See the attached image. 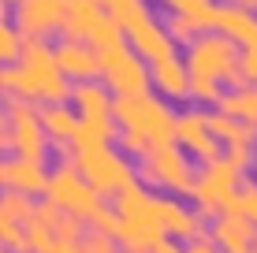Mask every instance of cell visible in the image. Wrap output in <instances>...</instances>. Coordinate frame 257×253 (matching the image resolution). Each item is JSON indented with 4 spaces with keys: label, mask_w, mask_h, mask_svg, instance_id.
Returning <instances> with one entry per match:
<instances>
[{
    "label": "cell",
    "mask_w": 257,
    "mask_h": 253,
    "mask_svg": "<svg viewBox=\"0 0 257 253\" xmlns=\"http://www.w3.org/2000/svg\"><path fill=\"white\" fill-rule=\"evenodd\" d=\"M187 71H190V101L194 104H220L224 86H242V49L231 38L209 30L187 45Z\"/></svg>",
    "instance_id": "1"
},
{
    "label": "cell",
    "mask_w": 257,
    "mask_h": 253,
    "mask_svg": "<svg viewBox=\"0 0 257 253\" xmlns=\"http://www.w3.org/2000/svg\"><path fill=\"white\" fill-rule=\"evenodd\" d=\"M4 97H23L30 104H71V78L56 64V45L49 41H26L23 60L0 71Z\"/></svg>",
    "instance_id": "2"
},
{
    "label": "cell",
    "mask_w": 257,
    "mask_h": 253,
    "mask_svg": "<svg viewBox=\"0 0 257 253\" xmlns=\"http://www.w3.org/2000/svg\"><path fill=\"white\" fill-rule=\"evenodd\" d=\"M112 205L119 212V234L116 238H119L123 253H153L161 242H168L164 223H161V194H153L149 186L135 182Z\"/></svg>",
    "instance_id": "3"
},
{
    "label": "cell",
    "mask_w": 257,
    "mask_h": 253,
    "mask_svg": "<svg viewBox=\"0 0 257 253\" xmlns=\"http://www.w3.org/2000/svg\"><path fill=\"white\" fill-rule=\"evenodd\" d=\"M138 182L164 197H187L190 201L194 182H198V168L190 164V153L183 145L168 142V145L149 149L138 160Z\"/></svg>",
    "instance_id": "4"
},
{
    "label": "cell",
    "mask_w": 257,
    "mask_h": 253,
    "mask_svg": "<svg viewBox=\"0 0 257 253\" xmlns=\"http://www.w3.org/2000/svg\"><path fill=\"white\" fill-rule=\"evenodd\" d=\"M71 160L78 164V171L86 175V182H90L104 201H116L123 190H131V186L138 182V164L131 160L123 149H116V145L78 149Z\"/></svg>",
    "instance_id": "5"
},
{
    "label": "cell",
    "mask_w": 257,
    "mask_h": 253,
    "mask_svg": "<svg viewBox=\"0 0 257 253\" xmlns=\"http://www.w3.org/2000/svg\"><path fill=\"white\" fill-rule=\"evenodd\" d=\"M175 119H179V112L164 97H157V93H146V97H116L119 130H135L153 149L175 142Z\"/></svg>",
    "instance_id": "6"
},
{
    "label": "cell",
    "mask_w": 257,
    "mask_h": 253,
    "mask_svg": "<svg viewBox=\"0 0 257 253\" xmlns=\"http://www.w3.org/2000/svg\"><path fill=\"white\" fill-rule=\"evenodd\" d=\"M242 182H246V175L227 160V156H220V160H212V164H201L198 182H194V194H190V205L212 223L216 216L231 212Z\"/></svg>",
    "instance_id": "7"
},
{
    "label": "cell",
    "mask_w": 257,
    "mask_h": 253,
    "mask_svg": "<svg viewBox=\"0 0 257 253\" xmlns=\"http://www.w3.org/2000/svg\"><path fill=\"white\" fill-rule=\"evenodd\" d=\"M60 38H71V41H86L93 45L97 52H108L127 41L123 26L104 12L97 0H67V19H64V30Z\"/></svg>",
    "instance_id": "8"
},
{
    "label": "cell",
    "mask_w": 257,
    "mask_h": 253,
    "mask_svg": "<svg viewBox=\"0 0 257 253\" xmlns=\"http://www.w3.org/2000/svg\"><path fill=\"white\" fill-rule=\"evenodd\" d=\"M49 205H56L60 212L75 216V220L90 223L93 212L104 205V197L97 194V190L86 182V175L78 171L75 160H60L56 168H52V182H49V194H45Z\"/></svg>",
    "instance_id": "9"
},
{
    "label": "cell",
    "mask_w": 257,
    "mask_h": 253,
    "mask_svg": "<svg viewBox=\"0 0 257 253\" xmlns=\"http://www.w3.org/2000/svg\"><path fill=\"white\" fill-rule=\"evenodd\" d=\"M4 123L12 127V156H26V160H49V134L41 127V104H30L23 97H4Z\"/></svg>",
    "instance_id": "10"
},
{
    "label": "cell",
    "mask_w": 257,
    "mask_h": 253,
    "mask_svg": "<svg viewBox=\"0 0 257 253\" xmlns=\"http://www.w3.org/2000/svg\"><path fill=\"white\" fill-rule=\"evenodd\" d=\"M101 82L108 86L116 97H146V93H153L149 64L127 41L116 45V49H108V52H101Z\"/></svg>",
    "instance_id": "11"
},
{
    "label": "cell",
    "mask_w": 257,
    "mask_h": 253,
    "mask_svg": "<svg viewBox=\"0 0 257 253\" xmlns=\"http://www.w3.org/2000/svg\"><path fill=\"white\" fill-rule=\"evenodd\" d=\"M175 145H183L190 153V160H198V164H212L224 156V145L212 134L205 108H183L179 112V119H175Z\"/></svg>",
    "instance_id": "12"
},
{
    "label": "cell",
    "mask_w": 257,
    "mask_h": 253,
    "mask_svg": "<svg viewBox=\"0 0 257 253\" xmlns=\"http://www.w3.org/2000/svg\"><path fill=\"white\" fill-rule=\"evenodd\" d=\"M64 19L67 0H23L12 12V23L23 30L26 41H49V34L64 30Z\"/></svg>",
    "instance_id": "13"
},
{
    "label": "cell",
    "mask_w": 257,
    "mask_h": 253,
    "mask_svg": "<svg viewBox=\"0 0 257 253\" xmlns=\"http://www.w3.org/2000/svg\"><path fill=\"white\" fill-rule=\"evenodd\" d=\"M49 182H52V171L38 160L4 156V164H0V186L8 194H23V197H34V201H45Z\"/></svg>",
    "instance_id": "14"
},
{
    "label": "cell",
    "mask_w": 257,
    "mask_h": 253,
    "mask_svg": "<svg viewBox=\"0 0 257 253\" xmlns=\"http://www.w3.org/2000/svg\"><path fill=\"white\" fill-rule=\"evenodd\" d=\"M161 223H164L168 238L183 242V246H190V242H198V238L209 234L205 216H201L187 197H164L161 194Z\"/></svg>",
    "instance_id": "15"
},
{
    "label": "cell",
    "mask_w": 257,
    "mask_h": 253,
    "mask_svg": "<svg viewBox=\"0 0 257 253\" xmlns=\"http://www.w3.org/2000/svg\"><path fill=\"white\" fill-rule=\"evenodd\" d=\"M56 64L60 71L71 78V86L78 82H101V52L86 41H71V38H60L56 41Z\"/></svg>",
    "instance_id": "16"
},
{
    "label": "cell",
    "mask_w": 257,
    "mask_h": 253,
    "mask_svg": "<svg viewBox=\"0 0 257 253\" xmlns=\"http://www.w3.org/2000/svg\"><path fill=\"white\" fill-rule=\"evenodd\" d=\"M127 45L135 49L146 64H161V60L175 56V41H172L168 26L157 19V15H149V19H142L138 26H131L127 30Z\"/></svg>",
    "instance_id": "17"
},
{
    "label": "cell",
    "mask_w": 257,
    "mask_h": 253,
    "mask_svg": "<svg viewBox=\"0 0 257 253\" xmlns=\"http://www.w3.org/2000/svg\"><path fill=\"white\" fill-rule=\"evenodd\" d=\"M216 34L231 38L242 52H257V12L246 4H216Z\"/></svg>",
    "instance_id": "18"
},
{
    "label": "cell",
    "mask_w": 257,
    "mask_h": 253,
    "mask_svg": "<svg viewBox=\"0 0 257 253\" xmlns=\"http://www.w3.org/2000/svg\"><path fill=\"white\" fill-rule=\"evenodd\" d=\"M149 75H153L157 97H164V101H190V71H187V60H183L179 52L161 60V64H149Z\"/></svg>",
    "instance_id": "19"
},
{
    "label": "cell",
    "mask_w": 257,
    "mask_h": 253,
    "mask_svg": "<svg viewBox=\"0 0 257 253\" xmlns=\"http://www.w3.org/2000/svg\"><path fill=\"white\" fill-rule=\"evenodd\" d=\"M71 108L78 119H116V93L104 82H78L71 90Z\"/></svg>",
    "instance_id": "20"
},
{
    "label": "cell",
    "mask_w": 257,
    "mask_h": 253,
    "mask_svg": "<svg viewBox=\"0 0 257 253\" xmlns=\"http://www.w3.org/2000/svg\"><path fill=\"white\" fill-rule=\"evenodd\" d=\"M209 127L216 142L224 145V153H257V127L235 116H224V112H209Z\"/></svg>",
    "instance_id": "21"
},
{
    "label": "cell",
    "mask_w": 257,
    "mask_h": 253,
    "mask_svg": "<svg viewBox=\"0 0 257 253\" xmlns=\"http://www.w3.org/2000/svg\"><path fill=\"white\" fill-rule=\"evenodd\" d=\"M209 238L224 253H238V249H246L257 238V227L238 212H224V216H216V220L209 223Z\"/></svg>",
    "instance_id": "22"
},
{
    "label": "cell",
    "mask_w": 257,
    "mask_h": 253,
    "mask_svg": "<svg viewBox=\"0 0 257 253\" xmlns=\"http://www.w3.org/2000/svg\"><path fill=\"white\" fill-rule=\"evenodd\" d=\"M216 112L235 116V119H242V123L257 127V86H235V90H227L224 97H220Z\"/></svg>",
    "instance_id": "23"
},
{
    "label": "cell",
    "mask_w": 257,
    "mask_h": 253,
    "mask_svg": "<svg viewBox=\"0 0 257 253\" xmlns=\"http://www.w3.org/2000/svg\"><path fill=\"white\" fill-rule=\"evenodd\" d=\"M23 49H26V38H23V30L15 23H8L0 26V60H4V67H15L23 60Z\"/></svg>",
    "instance_id": "24"
},
{
    "label": "cell",
    "mask_w": 257,
    "mask_h": 253,
    "mask_svg": "<svg viewBox=\"0 0 257 253\" xmlns=\"http://www.w3.org/2000/svg\"><path fill=\"white\" fill-rule=\"evenodd\" d=\"M164 26H168V34H172V41H175V45H183V49H187L190 41H198L201 34H205L198 23L190 19V15H183V12H168Z\"/></svg>",
    "instance_id": "25"
},
{
    "label": "cell",
    "mask_w": 257,
    "mask_h": 253,
    "mask_svg": "<svg viewBox=\"0 0 257 253\" xmlns=\"http://www.w3.org/2000/svg\"><path fill=\"white\" fill-rule=\"evenodd\" d=\"M41 201H34V197H23V194H0V216H8V220H19V223H30L34 212H38Z\"/></svg>",
    "instance_id": "26"
},
{
    "label": "cell",
    "mask_w": 257,
    "mask_h": 253,
    "mask_svg": "<svg viewBox=\"0 0 257 253\" xmlns=\"http://www.w3.org/2000/svg\"><path fill=\"white\" fill-rule=\"evenodd\" d=\"M0 246H4L8 253H30V234H26V223L0 216Z\"/></svg>",
    "instance_id": "27"
},
{
    "label": "cell",
    "mask_w": 257,
    "mask_h": 253,
    "mask_svg": "<svg viewBox=\"0 0 257 253\" xmlns=\"http://www.w3.org/2000/svg\"><path fill=\"white\" fill-rule=\"evenodd\" d=\"M231 212L246 216V220H250L253 227H257V182H253V179H246V182H242V190H238V197H235Z\"/></svg>",
    "instance_id": "28"
},
{
    "label": "cell",
    "mask_w": 257,
    "mask_h": 253,
    "mask_svg": "<svg viewBox=\"0 0 257 253\" xmlns=\"http://www.w3.org/2000/svg\"><path fill=\"white\" fill-rule=\"evenodd\" d=\"M90 231L112 234V238L119 234V212H116V205H112V201H104V205L93 212V220H90Z\"/></svg>",
    "instance_id": "29"
},
{
    "label": "cell",
    "mask_w": 257,
    "mask_h": 253,
    "mask_svg": "<svg viewBox=\"0 0 257 253\" xmlns=\"http://www.w3.org/2000/svg\"><path fill=\"white\" fill-rule=\"evenodd\" d=\"M82 253H123V246H119V238H112V234L86 231V238H82Z\"/></svg>",
    "instance_id": "30"
},
{
    "label": "cell",
    "mask_w": 257,
    "mask_h": 253,
    "mask_svg": "<svg viewBox=\"0 0 257 253\" xmlns=\"http://www.w3.org/2000/svg\"><path fill=\"white\" fill-rule=\"evenodd\" d=\"M187 253H224V249H220V246H216V242H212V238H209V234H205V238H198V242H190V246H187Z\"/></svg>",
    "instance_id": "31"
},
{
    "label": "cell",
    "mask_w": 257,
    "mask_h": 253,
    "mask_svg": "<svg viewBox=\"0 0 257 253\" xmlns=\"http://www.w3.org/2000/svg\"><path fill=\"white\" fill-rule=\"evenodd\" d=\"M0 149H4V156L12 153V127H8L4 119H0Z\"/></svg>",
    "instance_id": "32"
},
{
    "label": "cell",
    "mask_w": 257,
    "mask_h": 253,
    "mask_svg": "<svg viewBox=\"0 0 257 253\" xmlns=\"http://www.w3.org/2000/svg\"><path fill=\"white\" fill-rule=\"evenodd\" d=\"M153 253H187V246H183V242H175V238H168V242H161Z\"/></svg>",
    "instance_id": "33"
},
{
    "label": "cell",
    "mask_w": 257,
    "mask_h": 253,
    "mask_svg": "<svg viewBox=\"0 0 257 253\" xmlns=\"http://www.w3.org/2000/svg\"><path fill=\"white\" fill-rule=\"evenodd\" d=\"M97 4H101V8H104V12H112V8H116V4H119V0H97Z\"/></svg>",
    "instance_id": "34"
},
{
    "label": "cell",
    "mask_w": 257,
    "mask_h": 253,
    "mask_svg": "<svg viewBox=\"0 0 257 253\" xmlns=\"http://www.w3.org/2000/svg\"><path fill=\"white\" fill-rule=\"evenodd\" d=\"M4 4H23V0H4Z\"/></svg>",
    "instance_id": "35"
}]
</instances>
